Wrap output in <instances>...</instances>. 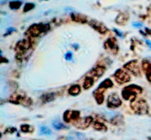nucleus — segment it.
<instances>
[{"mask_svg": "<svg viewBox=\"0 0 151 140\" xmlns=\"http://www.w3.org/2000/svg\"><path fill=\"white\" fill-rule=\"evenodd\" d=\"M65 59H66L67 61H70V60H72V57H73V54L71 52H67L64 55Z\"/></svg>", "mask_w": 151, "mask_h": 140, "instance_id": "nucleus-26", "label": "nucleus"}, {"mask_svg": "<svg viewBox=\"0 0 151 140\" xmlns=\"http://www.w3.org/2000/svg\"><path fill=\"white\" fill-rule=\"evenodd\" d=\"M122 102L119 96L116 94H112L108 98V106L109 108H117L121 105Z\"/></svg>", "mask_w": 151, "mask_h": 140, "instance_id": "nucleus-4", "label": "nucleus"}, {"mask_svg": "<svg viewBox=\"0 0 151 140\" xmlns=\"http://www.w3.org/2000/svg\"><path fill=\"white\" fill-rule=\"evenodd\" d=\"M114 32H116V33L117 34V35H119V36H120V37H122V32H121L120 31H119V30H117V29H114Z\"/></svg>", "mask_w": 151, "mask_h": 140, "instance_id": "nucleus-28", "label": "nucleus"}, {"mask_svg": "<svg viewBox=\"0 0 151 140\" xmlns=\"http://www.w3.org/2000/svg\"><path fill=\"white\" fill-rule=\"evenodd\" d=\"M85 136L83 134L78 132H72L68 136H61L58 140H83Z\"/></svg>", "mask_w": 151, "mask_h": 140, "instance_id": "nucleus-5", "label": "nucleus"}, {"mask_svg": "<svg viewBox=\"0 0 151 140\" xmlns=\"http://www.w3.org/2000/svg\"><path fill=\"white\" fill-rule=\"evenodd\" d=\"M142 91L139 86L135 85H131L127 86L122 90V97L125 100H130V99H134L136 97L137 93H140Z\"/></svg>", "mask_w": 151, "mask_h": 140, "instance_id": "nucleus-1", "label": "nucleus"}, {"mask_svg": "<svg viewBox=\"0 0 151 140\" xmlns=\"http://www.w3.org/2000/svg\"><path fill=\"white\" fill-rule=\"evenodd\" d=\"M80 113L78 111H68L64 113V120L66 122H69L71 119H78L79 118Z\"/></svg>", "mask_w": 151, "mask_h": 140, "instance_id": "nucleus-8", "label": "nucleus"}, {"mask_svg": "<svg viewBox=\"0 0 151 140\" xmlns=\"http://www.w3.org/2000/svg\"><path fill=\"white\" fill-rule=\"evenodd\" d=\"M90 25H91L94 29H95L96 30H97L99 32H100V33H105V32L107 31V29H106V27L103 26L100 22L92 21V22H90Z\"/></svg>", "mask_w": 151, "mask_h": 140, "instance_id": "nucleus-10", "label": "nucleus"}, {"mask_svg": "<svg viewBox=\"0 0 151 140\" xmlns=\"http://www.w3.org/2000/svg\"><path fill=\"white\" fill-rule=\"evenodd\" d=\"M145 42H146V44H147V46L150 47V49L151 50V41H149V40H145Z\"/></svg>", "mask_w": 151, "mask_h": 140, "instance_id": "nucleus-29", "label": "nucleus"}, {"mask_svg": "<svg viewBox=\"0 0 151 140\" xmlns=\"http://www.w3.org/2000/svg\"><path fill=\"white\" fill-rule=\"evenodd\" d=\"M91 121H92V118L91 116H86L83 119H81L80 120L77 121V123H75V125L76 127H78V128L84 129V128H86L87 127L89 126Z\"/></svg>", "mask_w": 151, "mask_h": 140, "instance_id": "nucleus-6", "label": "nucleus"}, {"mask_svg": "<svg viewBox=\"0 0 151 140\" xmlns=\"http://www.w3.org/2000/svg\"><path fill=\"white\" fill-rule=\"evenodd\" d=\"M40 1H42V0H40Z\"/></svg>", "mask_w": 151, "mask_h": 140, "instance_id": "nucleus-31", "label": "nucleus"}, {"mask_svg": "<svg viewBox=\"0 0 151 140\" xmlns=\"http://www.w3.org/2000/svg\"><path fill=\"white\" fill-rule=\"evenodd\" d=\"M39 134L41 135L50 136L52 134L51 130L46 126H41L39 129Z\"/></svg>", "mask_w": 151, "mask_h": 140, "instance_id": "nucleus-19", "label": "nucleus"}, {"mask_svg": "<svg viewBox=\"0 0 151 140\" xmlns=\"http://www.w3.org/2000/svg\"><path fill=\"white\" fill-rule=\"evenodd\" d=\"M113 85V83L111 80L110 79H106L104 81L101 83L99 85V88H110Z\"/></svg>", "mask_w": 151, "mask_h": 140, "instance_id": "nucleus-16", "label": "nucleus"}, {"mask_svg": "<svg viewBox=\"0 0 151 140\" xmlns=\"http://www.w3.org/2000/svg\"><path fill=\"white\" fill-rule=\"evenodd\" d=\"M104 68L103 67H97L96 68V69H93L92 71L91 72V75H94V76H97V78L100 76H101L102 75H103V73L104 72Z\"/></svg>", "mask_w": 151, "mask_h": 140, "instance_id": "nucleus-17", "label": "nucleus"}, {"mask_svg": "<svg viewBox=\"0 0 151 140\" xmlns=\"http://www.w3.org/2000/svg\"><path fill=\"white\" fill-rule=\"evenodd\" d=\"M87 140H92V139H87Z\"/></svg>", "mask_w": 151, "mask_h": 140, "instance_id": "nucleus-30", "label": "nucleus"}, {"mask_svg": "<svg viewBox=\"0 0 151 140\" xmlns=\"http://www.w3.org/2000/svg\"><path fill=\"white\" fill-rule=\"evenodd\" d=\"M45 25L44 24H38V25H35L34 27H32L29 29V32L31 33V35H33V36H37V35H39L41 32H42L43 31L47 30V29H44L45 27Z\"/></svg>", "mask_w": 151, "mask_h": 140, "instance_id": "nucleus-7", "label": "nucleus"}, {"mask_svg": "<svg viewBox=\"0 0 151 140\" xmlns=\"http://www.w3.org/2000/svg\"><path fill=\"white\" fill-rule=\"evenodd\" d=\"M34 7H35V4L33 3H27V4H25L24 7V11L28 12L29 10H32Z\"/></svg>", "mask_w": 151, "mask_h": 140, "instance_id": "nucleus-24", "label": "nucleus"}, {"mask_svg": "<svg viewBox=\"0 0 151 140\" xmlns=\"http://www.w3.org/2000/svg\"><path fill=\"white\" fill-rule=\"evenodd\" d=\"M94 128H95L97 131H106V127L103 124L100 123V122H95L94 125Z\"/></svg>", "mask_w": 151, "mask_h": 140, "instance_id": "nucleus-23", "label": "nucleus"}, {"mask_svg": "<svg viewBox=\"0 0 151 140\" xmlns=\"http://www.w3.org/2000/svg\"><path fill=\"white\" fill-rule=\"evenodd\" d=\"M29 44L27 41H19L17 44V48L20 49V50H27V48H29Z\"/></svg>", "mask_w": 151, "mask_h": 140, "instance_id": "nucleus-18", "label": "nucleus"}, {"mask_svg": "<svg viewBox=\"0 0 151 140\" xmlns=\"http://www.w3.org/2000/svg\"><path fill=\"white\" fill-rule=\"evenodd\" d=\"M94 97H95L96 100H97V103L99 104H102L104 100V96H103V91H100V88H97L95 91H94Z\"/></svg>", "mask_w": 151, "mask_h": 140, "instance_id": "nucleus-11", "label": "nucleus"}, {"mask_svg": "<svg viewBox=\"0 0 151 140\" xmlns=\"http://www.w3.org/2000/svg\"><path fill=\"white\" fill-rule=\"evenodd\" d=\"M115 79L117 82H119V83H127L130 80L131 78L128 75V74H127L125 71H123L122 69H119L116 72V73L114 74Z\"/></svg>", "mask_w": 151, "mask_h": 140, "instance_id": "nucleus-3", "label": "nucleus"}, {"mask_svg": "<svg viewBox=\"0 0 151 140\" xmlns=\"http://www.w3.org/2000/svg\"><path fill=\"white\" fill-rule=\"evenodd\" d=\"M72 19H74L75 21L76 22H83L86 21V18L83 16H81V15H75V14H72Z\"/></svg>", "mask_w": 151, "mask_h": 140, "instance_id": "nucleus-22", "label": "nucleus"}, {"mask_svg": "<svg viewBox=\"0 0 151 140\" xmlns=\"http://www.w3.org/2000/svg\"><path fill=\"white\" fill-rule=\"evenodd\" d=\"M80 92H81V88H80V86L78 85H73L69 90V93L72 96L78 95V94H79Z\"/></svg>", "mask_w": 151, "mask_h": 140, "instance_id": "nucleus-13", "label": "nucleus"}, {"mask_svg": "<svg viewBox=\"0 0 151 140\" xmlns=\"http://www.w3.org/2000/svg\"><path fill=\"white\" fill-rule=\"evenodd\" d=\"M143 68L145 71L147 76H150L151 75V64L148 62H144L143 63Z\"/></svg>", "mask_w": 151, "mask_h": 140, "instance_id": "nucleus-21", "label": "nucleus"}, {"mask_svg": "<svg viewBox=\"0 0 151 140\" xmlns=\"http://www.w3.org/2000/svg\"><path fill=\"white\" fill-rule=\"evenodd\" d=\"M52 125L55 130H61L65 128V125L58 119H55L54 121H52Z\"/></svg>", "mask_w": 151, "mask_h": 140, "instance_id": "nucleus-15", "label": "nucleus"}, {"mask_svg": "<svg viewBox=\"0 0 151 140\" xmlns=\"http://www.w3.org/2000/svg\"><path fill=\"white\" fill-rule=\"evenodd\" d=\"M133 26L134 27H141L143 26V24L142 23H140V22H136V23H133Z\"/></svg>", "mask_w": 151, "mask_h": 140, "instance_id": "nucleus-27", "label": "nucleus"}, {"mask_svg": "<svg viewBox=\"0 0 151 140\" xmlns=\"http://www.w3.org/2000/svg\"><path fill=\"white\" fill-rule=\"evenodd\" d=\"M22 5V2L18 0H14L10 3V8L12 10H17Z\"/></svg>", "mask_w": 151, "mask_h": 140, "instance_id": "nucleus-20", "label": "nucleus"}, {"mask_svg": "<svg viewBox=\"0 0 151 140\" xmlns=\"http://www.w3.org/2000/svg\"><path fill=\"white\" fill-rule=\"evenodd\" d=\"M124 67L131 71V72H132L133 74H134V75H139V68L137 66V62L136 61L129 62V63H127Z\"/></svg>", "mask_w": 151, "mask_h": 140, "instance_id": "nucleus-9", "label": "nucleus"}, {"mask_svg": "<svg viewBox=\"0 0 151 140\" xmlns=\"http://www.w3.org/2000/svg\"><path fill=\"white\" fill-rule=\"evenodd\" d=\"M93 83H94V78H93L92 77L88 76L86 78L85 81H84V83H83L84 88L87 89V88H90V87L93 85Z\"/></svg>", "mask_w": 151, "mask_h": 140, "instance_id": "nucleus-14", "label": "nucleus"}, {"mask_svg": "<svg viewBox=\"0 0 151 140\" xmlns=\"http://www.w3.org/2000/svg\"><path fill=\"white\" fill-rule=\"evenodd\" d=\"M133 109L139 114H144L148 111V106L146 102L143 100H135L131 103Z\"/></svg>", "mask_w": 151, "mask_h": 140, "instance_id": "nucleus-2", "label": "nucleus"}, {"mask_svg": "<svg viewBox=\"0 0 151 140\" xmlns=\"http://www.w3.org/2000/svg\"><path fill=\"white\" fill-rule=\"evenodd\" d=\"M53 98H54V95H53L52 94H44V95L43 96V100L46 99V100H44V102H50L51 101V100H52Z\"/></svg>", "mask_w": 151, "mask_h": 140, "instance_id": "nucleus-25", "label": "nucleus"}, {"mask_svg": "<svg viewBox=\"0 0 151 140\" xmlns=\"http://www.w3.org/2000/svg\"><path fill=\"white\" fill-rule=\"evenodd\" d=\"M106 47L109 50H110L111 51H114L116 52L118 50V47L116 44L114 43V41L111 39H109V41H107V42H106Z\"/></svg>", "mask_w": 151, "mask_h": 140, "instance_id": "nucleus-12", "label": "nucleus"}]
</instances>
